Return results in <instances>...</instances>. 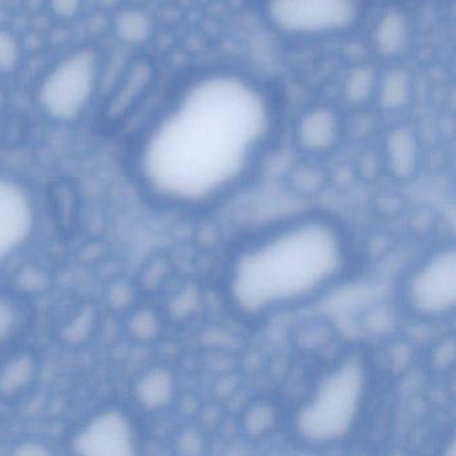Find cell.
<instances>
[{"label": "cell", "mask_w": 456, "mask_h": 456, "mask_svg": "<svg viewBox=\"0 0 456 456\" xmlns=\"http://www.w3.org/2000/svg\"><path fill=\"white\" fill-rule=\"evenodd\" d=\"M274 126L276 109L263 85L231 71L204 74L151 122L135 154V173L156 201L199 204L244 180Z\"/></svg>", "instance_id": "6da1fadb"}, {"label": "cell", "mask_w": 456, "mask_h": 456, "mask_svg": "<svg viewBox=\"0 0 456 456\" xmlns=\"http://www.w3.org/2000/svg\"><path fill=\"white\" fill-rule=\"evenodd\" d=\"M372 370L360 354H346L330 362L293 412V436L309 447L346 442L362 421L372 394Z\"/></svg>", "instance_id": "7a4b0ae2"}, {"label": "cell", "mask_w": 456, "mask_h": 456, "mask_svg": "<svg viewBox=\"0 0 456 456\" xmlns=\"http://www.w3.org/2000/svg\"><path fill=\"white\" fill-rule=\"evenodd\" d=\"M400 308L418 322L439 324L452 319L456 303V252L442 242L411 265L400 282Z\"/></svg>", "instance_id": "3957f363"}, {"label": "cell", "mask_w": 456, "mask_h": 456, "mask_svg": "<svg viewBox=\"0 0 456 456\" xmlns=\"http://www.w3.org/2000/svg\"><path fill=\"white\" fill-rule=\"evenodd\" d=\"M100 63L94 53L78 52L61 61L42 82V109L57 121L78 118L97 87Z\"/></svg>", "instance_id": "277c9868"}, {"label": "cell", "mask_w": 456, "mask_h": 456, "mask_svg": "<svg viewBox=\"0 0 456 456\" xmlns=\"http://www.w3.org/2000/svg\"><path fill=\"white\" fill-rule=\"evenodd\" d=\"M359 0H268L266 15L287 36L327 37L343 33L359 20Z\"/></svg>", "instance_id": "5b68a950"}, {"label": "cell", "mask_w": 456, "mask_h": 456, "mask_svg": "<svg viewBox=\"0 0 456 456\" xmlns=\"http://www.w3.org/2000/svg\"><path fill=\"white\" fill-rule=\"evenodd\" d=\"M38 221V205L30 186L0 172V271L33 241Z\"/></svg>", "instance_id": "8992f818"}, {"label": "cell", "mask_w": 456, "mask_h": 456, "mask_svg": "<svg viewBox=\"0 0 456 456\" xmlns=\"http://www.w3.org/2000/svg\"><path fill=\"white\" fill-rule=\"evenodd\" d=\"M140 435L127 411L108 407L93 413L71 435V450L79 455L127 456L137 453Z\"/></svg>", "instance_id": "52a82bcc"}, {"label": "cell", "mask_w": 456, "mask_h": 456, "mask_svg": "<svg viewBox=\"0 0 456 456\" xmlns=\"http://www.w3.org/2000/svg\"><path fill=\"white\" fill-rule=\"evenodd\" d=\"M340 133V118L332 109L314 108L298 121L296 140L305 153L324 156L336 148Z\"/></svg>", "instance_id": "ba28073f"}, {"label": "cell", "mask_w": 456, "mask_h": 456, "mask_svg": "<svg viewBox=\"0 0 456 456\" xmlns=\"http://www.w3.org/2000/svg\"><path fill=\"white\" fill-rule=\"evenodd\" d=\"M384 156L387 170L395 180H412L420 165V148L415 133L408 127L389 133Z\"/></svg>", "instance_id": "9c48e42d"}, {"label": "cell", "mask_w": 456, "mask_h": 456, "mask_svg": "<svg viewBox=\"0 0 456 456\" xmlns=\"http://www.w3.org/2000/svg\"><path fill=\"white\" fill-rule=\"evenodd\" d=\"M28 322V312L17 296L0 293V349L17 340Z\"/></svg>", "instance_id": "30bf717a"}, {"label": "cell", "mask_w": 456, "mask_h": 456, "mask_svg": "<svg viewBox=\"0 0 456 456\" xmlns=\"http://www.w3.org/2000/svg\"><path fill=\"white\" fill-rule=\"evenodd\" d=\"M379 97L386 108L397 109L404 106L410 100L411 79L403 70L389 71L383 79L379 82Z\"/></svg>", "instance_id": "8fae6325"}, {"label": "cell", "mask_w": 456, "mask_h": 456, "mask_svg": "<svg viewBox=\"0 0 456 456\" xmlns=\"http://www.w3.org/2000/svg\"><path fill=\"white\" fill-rule=\"evenodd\" d=\"M407 23L404 22L402 15L394 12L384 17L379 25L376 31V44L381 52L391 55L402 50L407 42Z\"/></svg>", "instance_id": "7c38bea8"}, {"label": "cell", "mask_w": 456, "mask_h": 456, "mask_svg": "<svg viewBox=\"0 0 456 456\" xmlns=\"http://www.w3.org/2000/svg\"><path fill=\"white\" fill-rule=\"evenodd\" d=\"M325 185H327V175L322 170L312 165H305L293 170L289 177L290 191H295L298 196H316L320 191H324Z\"/></svg>", "instance_id": "4fadbf2b"}, {"label": "cell", "mask_w": 456, "mask_h": 456, "mask_svg": "<svg viewBox=\"0 0 456 456\" xmlns=\"http://www.w3.org/2000/svg\"><path fill=\"white\" fill-rule=\"evenodd\" d=\"M376 87H378V84H376L372 71L360 69L349 79L346 92H348V97L354 102H364L370 95H372Z\"/></svg>", "instance_id": "5bb4252c"}, {"label": "cell", "mask_w": 456, "mask_h": 456, "mask_svg": "<svg viewBox=\"0 0 456 456\" xmlns=\"http://www.w3.org/2000/svg\"><path fill=\"white\" fill-rule=\"evenodd\" d=\"M428 362L436 372L447 370L448 365L453 364V338H443V340L437 341L429 352Z\"/></svg>", "instance_id": "9a60e30c"}, {"label": "cell", "mask_w": 456, "mask_h": 456, "mask_svg": "<svg viewBox=\"0 0 456 456\" xmlns=\"http://www.w3.org/2000/svg\"><path fill=\"white\" fill-rule=\"evenodd\" d=\"M4 100H6V98H4V90L0 87V113H2V109H4Z\"/></svg>", "instance_id": "2e32d148"}]
</instances>
